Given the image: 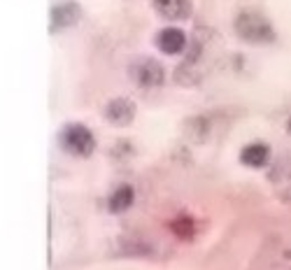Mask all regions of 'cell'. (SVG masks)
I'll list each match as a JSON object with an SVG mask.
<instances>
[{"instance_id":"6da1fadb","label":"cell","mask_w":291,"mask_h":270,"mask_svg":"<svg viewBox=\"0 0 291 270\" xmlns=\"http://www.w3.org/2000/svg\"><path fill=\"white\" fill-rule=\"evenodd\" d=\"M233 30H235V35L242 40V42H247V45H273L275 42V28L273 24L268 21L265 14L261 12H256V9H242L238 12V17L233 21Z\"/></svg>"},{"instance_id":"7a4b0ae2","label":"cell","mask_w":291,"mask_h":270,"mask_svg":"<svg viewBox=\"0 0 291 270\" xmlns=\"http://www.w3.org/2000/svg\"><path fill=\"white\" fill-rule=\"evenodd\" d=\"M61 144L75 156H88L96 147V137L82 124H68L61 131Z\"/></svg>"},{"instance_id":"3957f363","label":"cell","mask_w":291,"mask_h":270,"mask_svg":"<svg viewBox=\"0 0 291 270\" xmlns=\"http://www.w3.org/2000/svg\"><path fill=\"white\" fill-rule=\"evenodd\" d=\"M131 77L140 89H159L166 81V70L156 58H138L131 65Z\"/></svg>"},{"instance_id":"277c9868","label":"cell","mask_w":291,"mask_h":270,"mask_svg":"<svg viewBox=\"0 0 291 270\" xmlns=\"http://www.w3.org/2000/svg\"><path fill=\"white\" fill-rule=\"evenodd\" d=\"M103 114H105V119L110 124H115V126H128L133 119H135V105H133V100H128V98H112L105 105Z\"/></svg>"},{"instance_id":"5b68a950","label":"cell","mask_w":291,"mask_h":270,"mask_svg":"<svg viewBox=\"0 0 291 270\" xmlns=\"http://www.w3.org/2000/svg\"><path fill=\"white\" fill-rule=\"evenodd\" d=\"M151 7L161 19L168 21H182V19L191 17V0H151Z\"/></svg>"},{"instance_id":"8992f818","label":"cell","mask_w":291,"mask_h":270,"mask_svg":"<svg viewBox=\"0 0 291 270\" xmlns=\"http://www.w3.org/2000/svg\"><path fill=\"white\" fill-rule=\"evenodd\" d=\"M270 182L275 187V193L282 200L291 203V159H282L275 163V168L270 170Z\"/></svg>"},{"instance_id":"52a82bcc","label":"cell","mask_w":291,"mask_h":270,"mask_svg":"<svg viewBox=\"0 0 291 270\" xmlns=\"http://www.w3.org/2000/svg\"><path fill=\"white\" fill-rule=\"evenodd\" d=\"M156 47L163 54H182L186 49V35L179 28H163L156 35Z\"/></svg>"},{"instance_id":"ba28073f","label":"cell","mask_w":291,"mask_h":270,"mask_svg":"<svg viewBox=\"0 0 291 270\" xmlns=\"http://www.w3.org/2000/svg\"><path fill=\"white\" fill-rule=\"evenodd\" d=\"M240 161L247 168H263L270 161V147L265 142H249L242 152H240Z\"/></svg>"},{"instance_id":"9c48e42d","label":"cell","mask_w":291,"mask_h":270,"mask_svg":"<svg viewBox=\"0 0 291 270\" xmlns=\"http://www.w3.org/2000/svg\"><path fill=\"white\" fill-rule=\"evenodd\" d=\"M77 19H80V7L72 5V2H61V5H56L52 12V26L56 28V30L70 28L77 24Z\"/></svg>"},{"instance_id":"30bf717a","label":"cell","mask_w":291,"mask_h":270,"mask_svg":"<svg viewBox=\"0 0 291 270\" xmlns=\"http://www.w3.org/2000/svg\"><path fill=\"white\" fill-rule=\"evenodd\" d=\"M133 198H135V193H133V189L128 184L116 187V189L112 191V196H110V210L116 212V215H119V212H126V210L133 205Z\"/></svg>"},{"instance_id":"8fae6325","label":"cell","mask_w":291,"mask_h":270,"mask_svg":"<svg viewBox=\"0 0 291 270\" xmlns=\"http://www.w3.org/2000/svg\"><path fill=\"white\" fill-rule=\"evenodd\" d=\"M287 128H289V133H291V119H289V124H287Z\"/></svg>"}]
</instances>
